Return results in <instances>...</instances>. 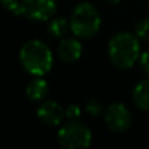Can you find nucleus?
<instances>
[{
	"instance_id": "1a4fd4ad",
	"label": "nucleus",
	"mask_w": 149,
	"mask_h": 149,
	"mask_svg": "<svg viewBox=\"0 0 149 149\" xmlns=\"http://www.w3.org/2000/svg\"><path fill=\"white\" fill-rule=\"evenodd\" d=\"M132 101L140 110L149 111V77L136 84L132 92Z\"/></svg>"
},
{
	"instance_id": "423d86ee",
	"label": "nucleus",
	"mask_w": 149,
	"mask_h": 149,
	"mask_svg": "<svg viewBox=\"0 0 149 149\" xmlns=\"http://www.w3.org/2000/svg\"><path fill=\"white\" fill-rule=\"evenodd\" d=\"M105 123L113 132H124L130 128L132 123L131 111L126 105L120 102H114L106 109Z\"/></svg>"
},
{
	"instance_id": "f257e3e1",
	"label": "nucleus",
	"mask_w": 149,
	"mask_h": 149,
	"mask_svg": "<svg viewBox=\"0 0 149 149\" xmlns=\"http://www.w3.org/2000/svg\"><path fill=\"white\" fill-rule=\"evenodd\" d=\"M109 58L119 70H130L137 63L140 56V39L128 31L114 34L107 46Z\"/></svg>"
},
{
	"instance_id": "f03ea898",
	"label": "nucleus",
	"mask_w": 149,
	"mask_h": 149,
	"mask_svg": "<svg viewBox=\"0 0 149 149\" xmlns=\"http://www.w3.org/2000/svg\"><path fill=\"white\" fill-rule=\"evenodd\" d=\"M20 60L26 72L33 76H43L52 67V52L46 43L31 39L22 45Z\"/></svg>"
},
{
	"instance_id": "6e6552de",
	"label": "nucleus",
	"mask_w": 149,
	"mask_h": 149,
	"mask_svg": "<svg viewBox=\"0 0 149 149\" xmlns=\"http://www.w3.org/2000/svg\"><path fill=\"white\" fill-rule=\"evenodd\" d=\"M58 54H59L60 59H63L64 62H76L82 54V46L74 38H64L59 43Z\"/></svg>"
},
{
	"instance_id": "f3484780",
	"label": "nucleus",
	"mask_w": 149,
	"mask_h": 149,
	"mask_svg": "<svg viewBox=\"0 0 149 149\" xmlns=\"http://www.w3.org/2000/svg\"><path fill=\"white\" fill-rule=\"evenodd\" d=\"M109 3H111V4H118L119 1H120V0H107Z\"/></svg>"
},
{
	"instance_id": "f8f14e48",
	"label": "nucleus",
	"mask_w": 149,
	"mask_h": 149,
	"mask_svg": "<svg viewBox=\"0 0 149 149\" xmlns=\"http://www.w3.org/2000/svg\"><path fill=\"white\" fill-rule=\"evenodd\" d=\"M135 36L140 41H149V18H143L135 26Z\"/></svg>"
},
{
	"instance_id": "20e7f679",
	"label": "nucleus",
	"mask_w": 149,
	"mask_h": 149,
	"mask_svg": "<svg viewBox=\"0 0 149 149\" xmlns=\"http://www.w3.org/2000/svg\"><path fill=\"white\" fill-rule=\"evenodd\" d=\"M58 141L65 149H85L92 143V132L84 123L72 119L59 130Z\"/></svg>"
},
{
	"instance_id": "7ed1b4c3",
	"label": "nucleus",
	"mask_w": 149,
	"mask_h": 149,
	"mask_svg": "<svg viewBox=\"0 0 149 149\" xmlns=\"http://www.w3.org/2000/svg\"><path fill=\"white\" fill-rule=\"evenodd\" d=\"M71 30L79 38H92L101 28V16L98 9L90 3H80L71 16Z\"/></svg>"
},
{
	"instance_id": "39448f33",
	"label": "nucleus",
	"mask_w": 149,
	"mask_h": 149,
	"mask_svg": "<svg viewBox=\"0 0 149 149\" xmlns=\"http://www.w3.org/2000/svg\"><path fill=\"white\" fill-rule=\"evenodd\" d=\"M55 0H21L18 15L36 21H47L56 13Z\"/></svg>"
},
{
	"instance_id": "4468645a",
	"label": "nucleus",
	"mask_w": 149,
	"mask_h": 149,
	"mask_svg": "<svg viewBox=\"0 0 149 149\" xmlns=\"http://www.w3.org/2000/svg\"><path fill=\"white\" fill-rule=\"evenodd\" d=\"M137 64H139L141 72L147 77H149V51H144L140 54L139 59H137Z\"/></svg>"
},
{
	"instance_id": "ddd939ff",
	"label": "nucleus",
	"mask_w": 149,
	"mask_h": 149,
	"mask_svg": "<svg viewBox=\"0 0 149 149\" xmlns=\"http://www.w3.org/2000/svg\"><path fill=\"white\" fill-rule=\"evenodd\" d=\"M85 110H86V113L89 114L90 116H97L102 113V103L98 100L92 98V100L88 101L86 106H85Z\"/></svg>"
},
{
	"instance_id": "9d476101",
	"label": "nucleus",
	"mask_w": 149,
	"mask_h": 149,
	"mask_svg": "<svg viewBox=\"0 0 149 149\" xmlns=\"http://www.w3.org/2000/svg\"><path fill=\"white\" fill-rule=\"evenodd\" d=\"M49 93V85L41 76H37L33 79L26 86V95L33 101H41Z\"/></svg>"
},
{
	"instance_id": "9b49d317",
	"label": "nucleus",
	"mask_w": 149,
	"mask_h": 149,
	"mask_svg": "<svg viewBox=\"0 0 149 149\" xmlns=\"http://www.w3.org/2000/svg\"><path fill=\"white\" fill-rule=\"evenodd\" d=\"M71 25L65 18H54L49 22V29L50 34H52L54 37H64L67 34V31L70 30Z\"/></svg>"
},
{
	"instance_id": "2eb2a0df",
	"label": "nucleus",
	"mask_w": 149,
	"mask_h": 149,
	"mask_svg": "<svg viewBox=\"0 0 149 149\" xmlns=\"http://www.w3.org/2000/svg\"><path fill=\"white\" fill-rule=\"evenodd\" d=\"M0 3H1L7 9L12 10L15 15H18V8H20L21 0H0Z\"/></svg>"
},
{
	"instance_id": "dca6fc26",
	"label": "nucleus",
	"mask_w": 149,
	"mask_h": 149,
	"mask_svg": "<svg viewBox=\"0 0 149 149\" xmlns=\"http://www.w3.org/2000/svg\"><path fill=\"white\" fill-rule=\"evenodd\" d=\"M81 115V109L77 105H70L65 110V116L70 119H77Z\"/></svg>"
},
{
	"instance_id": "0eeeda50",
	"label": "nucleus",
	"mask_w": 149,
	"mask_h": 149,
	"mask_svg": "<svg viewBox=\"0 0 149 149\" xmlns=\"http://www.w3.org/2000/svg\"><path fill=\"white\" fill-rule=\"evenodd\" d=\"M37 115L43 123L49 126H59L64 119L65 111L55 101H46L37 110Z\"/></svg>"
}]
</instances>
